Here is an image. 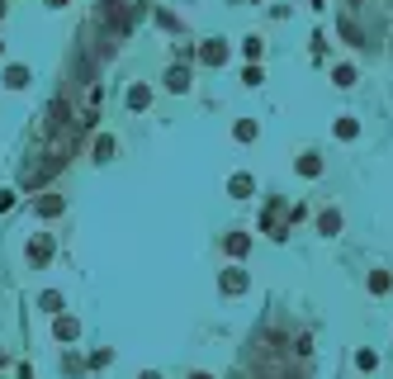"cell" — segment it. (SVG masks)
<instances>
[{
  "label": "cell",
  "mask_w": 393,
  "mask_h": 379,
  "mask_svg": "<svg viewBox=\"0 0 393 379\" xmlns=\"http://www.w3.org/2000/svg\"><path fill=\"white\" fill-rule=\"evenodd\" d=\"M199 57H204L209 67H223V62H228V43H223V38H209V43L199 48Z\"/></svg>",
  "instance_id": "1"
},
{
  "label": "cell",
  "mask_w": 393,
  "mask_h": 379,
  "mask_svg": "<svg viewBox=\"0 0 393 379\" xmlns=\"http://www.w3.org/2000/svg\"><path fill=\"white\" fill-rule=\"evenodd\" d=\"M28 81H33V76H28L24 62H10V67H5V85H10V90H24Z\"/></svg>",
  "instance_id": "2"
},
{
  "label": "cell",
  "mask_w": 393,
  "mask_h": 379,
  "mask_svg": "<svg viewBox=\"0 0 393 379\" xmlns=\"http://www.w3.org/2000/svg\"><path fill=\"white\" fill-rule=\"evenodd\" d=\"M332 85L351 90V85H356V67H351V62H337V67H332Z\"/></svg>",
  "instance_id": "3"
},
{
  "label": "cell",
  "mask_w": 393,
  "mask_h": 379,
  "mask_svg": "<svg viewBox=\"0 0 393 379\" xmlns=\"http://www.w3.org/2000/svg\"><path fill=\"white\" fill-rule=\"evenodd\" d=\"M261 53H265L261 33H246V38H242V57H246V62H261Z\"/></svg>",
  "instance_id": "4"
},
{
  "label": "cell",
  "mask_w": 393,
  "mask_h": 379,
  "mask_svg": "<svg viewBox=\"0 0 393 379\" xmlns=\"http://www.w3.org/2000/svg\"><path fill=\"white\" fill-rule=\"evenodd\" d=\"M166 90H190V71L185 67H171L166 71Z\"/></svg>",
  "instance_id": "5"
},
{
  "label": "cell",
  "mask_w": 393,
  "mask_h": 379,
  "mask_svg": "<svg viewBox=\"0 0 393 379\" xmlns=\"http://www.w3.org/2000/svg\"><path fill=\"white\" fill-rule=\"evenodd\" d=\"M152 105V90H147V85H133L128 90V109H147Z\"/></svg>",
  "instance_id": "6"
},
{
  "label": "cell",
  "mask_w": 393,
  "mask_h": 379,
  "mask_svg": "<svg viewBox=\"0 0 393 379\" xmlns=\"http://www.w3.org/2000/svg\"><path fill=\"white\" fill-rule=\"evenodd\" d=\"M317 228H322V237H337V228H341V214L332 209V214H322L317 218Z\"/></svg>",
  "instance_id": "7"
},
{
  "label": "cell",
  "mask_w": 393,
  "mask_h": 379,
  "mask_svg": "<svg viewBox=\"0 0 393 379\" xmlns=\"http://www.w3.org/2000/svg\"><path fill=\"white\" fill-rule=\"evenodd\" d=\"M53 332L62 337V342H72V337H76L81 327H76V318H57V323H53Z\"/></svg>",
  "instance_id": "8"
},
{
  "label": "cell",
  "mask_w": 393,
  "mask_h": 379,
  "mask_svg": "<svg viewBox=\"0 0 393 379\" xmlns=\"http://www.w3.org/2000/svg\"><path fill=\"white\" fill-rule=\"evenodd\" d=\"M48 256H53V246H48V237H38V242L28 246V261H38V266H43Z\"/></svg>",
  "instance_id": "9"
},
{
  "label": "cell",
  "mask_w": 393,
  "mask_h": 379,
  "mask_svg": "<svg viewBox=\"0 0 393 379\" xmlns=\"http://www.w3.org/2000/svg\"><path fill=\"white\" fill-rule=\"evenodd\" d=\"M114 157V137H95V162H109Z\"/></svg>",
  "instance_id": "10"
},
{
  "label": "cell",
  "mask_w": 393,
  "mask_h": 379,
  "mask_svg": "<svg viewBox=\"0 0 393 379\" xmlns=\"http://www.w3.org/2000/svg\"><path fill=\"white\" fill-rule=\"evenodd\" d=\"M38 214H43V218L62 214V199H57V194H53V199H38Z\"/></svg>",
  "instance_id": "11"
},
{
  "label": "cell",
  "mask_w": 393,
  "mask_h": 379,
  "mask_svg": "<svg viewBox=\"0 0 393 379\" xmlns=\"http://www.w3.org/2000/svg\"><path fill=\"white\" fill-rule=\"evenodd\" d=\"M360 128H356V119L351 114H341V124H337V137H356Z\"/></svg>",
  "instance_id": "12"
},
{
  "label": "cell",
  "mask_w": 393,
  "mask_h": 379,
  "mask_svg": "<svg viewBox=\"0 0 393 379\" xmlns=\"http://www.w3.org/2000/svg\"><path fill=\"white\" fill-rule=\"evenodd\" d=\"M233 194L237 199H246V194H251V176H233Z\"/></svg>",
  "instance_id": "13"
},
{
  "label": "cell",
  "mask_w": 393,
  "mask_h": 379,
  "mask_svg": "<svg viewBox=\"0 0 393 379\" xmlns=\"http://www.w3.org/2000/svg\"><path fill=\"white\" fill-rule=\"evenodd\" d=\"M38 303H43V308H48V313H62V294H57V289H48V294L38 298Z\"/></svg>",
  "instance_id": "14"
},
{
  "label": "cell",
  "mask_w": 393,
  "mask_h": 379,
  "mask_svg": "<svg viewBox=\"0 0 393 379\" xmlns=\"http://www.w3.org/2000/svg\"><path fill=\"white\" fill-rule=\"evenodd\" d=\"M299 171H303V176H317V171H322V162H317L313 152H308V157H303V162H299Z\"/></svg>",
  "instance_id": "15"
},
{
  "label": "cell",
  "mask_w": 393,
  "mask_h": 379,
  "mask_svg": "<svg viewBox=\"0 0 393 379\" xmlns=\"http://www.w3.org/2000/svg\"><path fill=\"white\" fill-rule=\"evenodd\" d=\"M237 137H242V142H251V137H256V124H251V119H242V124H237Z\"/></svg>",
  "instance_id": "16"
},
{
  "label": "cell",
  "mask_w": 393,
  "mask_h": 379,
  "mask_svg": "<svg viewBox=\"0 0 393 379\" xmlns=\"http://www.w3.org/2000/svg\"><path fill=\"white\" fill-rule=\"evenodd\" d=\"M5 15H10V5H5V0H0V19H5Z\"/></svg>",
  "instance_id": "17"
},
{
  "label": "cell",
  "mask_w": 393,
  "mask_h": 379,
  "mask_svg": "<svg viewBox=\"0 0 393 379\" xmlns=\"http://www.w3.org/2000/svg\"><path fill=\"white\" fill-rule=\"evenodd\" d=\"M0 57H5V43H0Z\"/></svg>",
  "instance_id": "18"
}]
</instances>
